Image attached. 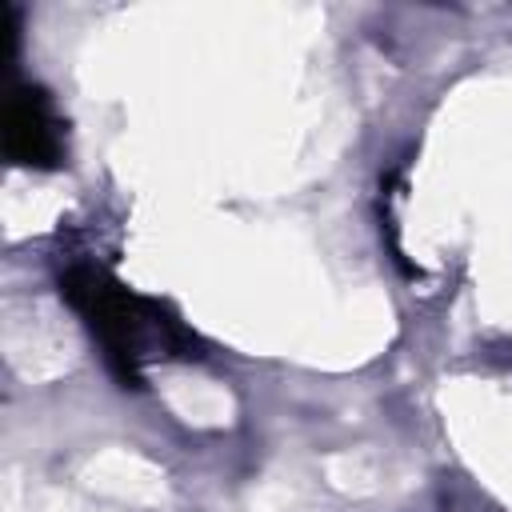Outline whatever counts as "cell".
I'll return each mask as SVG.
<instances>
[{"label":"cell","mask_w":512,"mask_h":512,"mask_svg":"<svg viewBox=\"0 0 512 512\" xmlns=\"http://www.w3.org/2000/svg\"><path fill=\"white\" fill-rule=\"evenodd\" d=\"M60 296L84 316V324L100 340L108 364L116 368V376L128 388L140 384L136 368L148 356V344H160L164 352L192 356L188 348L196 340L176 316H168L156 300H144V296L128 292L120 280H112L100 268H88V264L68 268L60 276Z\"/></svg>","instance_id":"6da1fadb"},{"label":"cell","mask_w":512,"mask_h":512,"mask_svg":"<svg viewBox=\"0 0 512 512\" xmlns=\"http://www.w3.org/2000/svg\"><path fill=\"white\" fill-rule=\"evenodd\" d=\"M4 152L20 168H56L64 156L60 120L44 88H16L4 104Z\"/></svg>","instance_id":"7a4b0ae2"}]
</instances>
